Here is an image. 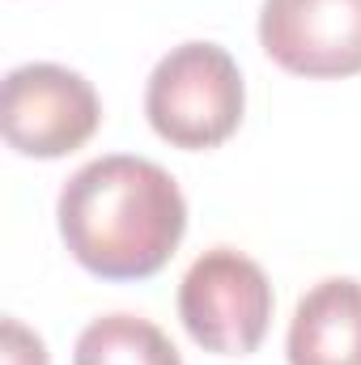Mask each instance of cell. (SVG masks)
Here are the masks:
<instances>
[{"label":"cell","instance_id":"8992f818","mask_svg":"<svg viewBox=\"0 0 361 365\" xmlns=\"http://www.w3.org/2000/svg\"><path fill=\"white\" fill-rule=\"evenodd\" d=\"M285 357L289 365H361V280L327 276L302 293Z\"/></svg>","mask_w":361,"mask_h":365},{"label":"cell","instance_id":"277c9868","mask_svg":"<svg viewBox=\"0 0 361 365\" xmlns=\"http://www.w3.org/2000/svg\"><path fill=\"white\" fill-rule=\"evenodd\" d=\"M102 123L93 86L64 64H21L4 77L0 128L21 158H64L81 149Z\"/></svg>","mask_w":361,"mask_h":365},{"label":"cell","instance_id":"5b68a950","mask_svg":"<svg viewBox=\"0 0 361 365\" xmlns=\"http://www.w3.org/2000/svg\"><path fill=\"white\" fill-rule=\"evenodd\" d=\"M260 47L310 81L361 73V0H264Z\"/></svg>","mask_w":361,"mask_h":365},{"label":"cell","instance_id":"6da1fadb","mask_svg":"<svg viewBox=\"0 0 361 365\" xmlns=\"http://www.w3.org/2000/svg\"><path fill=\"white\" fill-rule=\"evenodd\" d=\"M60 238L68 255L102 280L162 272L187 234V200L171 170L149 158L106 153L64 182Z\"/></svg>","mask_w":361,"mask_h":365},{"label":"cell","instance_id":"3957f363","mask_svg":"<svg viewBox=\"0 0 361 365\" xmlns=\"http://www.w3.org/2000/svg\"><path fill=\"white\" fill-rule=\"evenodd\" d=\"M179 319L204 353L247 357L264 344L272 323V284L264 268L234 251H204L179 284Z\"/></svg>","mask_w":361,"mask_h":365},{"label":"cell","instance_id":"7a4b0ae2","mask_svg":"<svg viewBox=\"0 0 361 365\" xmlns=\"http://www.w3.org/2000/svg\"><path fill=\"white\" fill-rule=\"evenodd\" d=\"M247 110V86L238 60L217 43L171 47L145 86V115L153 132L175 149H217L225 145Z\"/></svg>","mask_w":361,"mask_h":365},{"label":"cell","instance_id":"52a82bcc","mask_svg":"<svg viewBox=\"0 0 361 365\" xmlns=\"http://www.w3.org/2000/svg\"><path fill=\"white\" fill-rule=\"evenodd\" d=\"M73 365H183L171 336L136 314H102L77 336Z\"/></svg>","mask_w":361,"mask_h":365},{"label":"cell","instance_id":"ba28073f","mask_svg":"<svg viewBox=\"0 0 361 365\" xmlns=\"http://www.w3.org/2000/svg\"><path fill=\"white\" fill-rule=\"evenodd\" d=\"M4 349H0V365H51L47 361V344L30 331V327H21L17 319H4Z\"/></svg>","mask_w":361,"mask_h":365}]
</instances>
